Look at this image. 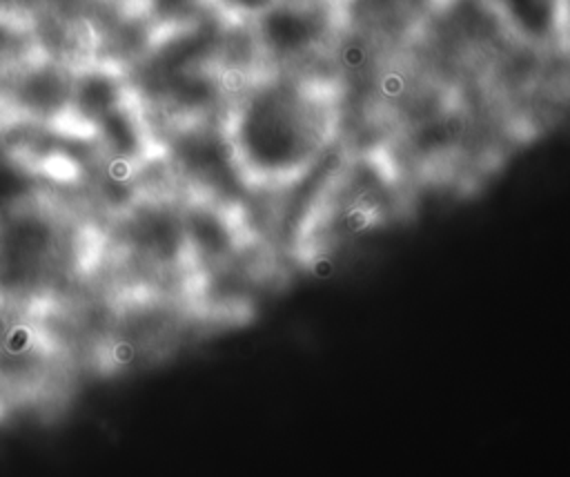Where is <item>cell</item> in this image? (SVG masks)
<instances>
[{"label": "cell", "instance_id": "cell-1", "mask_svg": "<svg viewBox=\"0 0 570 477\" xmlns=\"http://www.w3.org/2000/svg\"><path fill=\"white\" fill-rule=\"evenodd\" d=\"M323 100L296 82L269 80L227 114L223 134L240 183L252 187L292 185L318 167L332 140Z\"/></svg>", "mask_w": 570, "mask_h": 477}]
</instances>
